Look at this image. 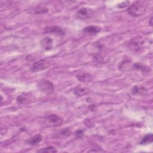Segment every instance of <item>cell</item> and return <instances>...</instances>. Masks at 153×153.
I'll list each match as a JSON object with an SVG mask.
<instances>
[{"mask_svg": "<svg viewBox=\"0 0 153 153\" xmlns=\"http://www.w3.org/2000/svg\"><path fill=\"white\" fill-rule=\"evenodd\" d=\"M148 7V3L143 1H137L132 3L127 8V12L132 17H137L143 15Z\"/></svg>", "mask_w": 153, "mask_h": 153, "instance_id": "6da1fadb", "label": "cell"}, {"mask_svg": "<svg viewBox=\"0 0 153 153\" xmlns=\"http://www.w3.org/2000/svg\"><path fill=\"white\" fill-rule=\"evenodd\" d=\"M38 88L43 93L45 94H51L54 90L53 84L48 80L42 79L38 83Z\"/></svg>", "mask_w": 153, "mask_h": 153, "instance_id": "7a4b0ae2", "label": "cell"}, {"mask_svg": "<svg viewBox=\"0 0 153 153\" xmlns=\"http://www.w3.org/2000/svg\"><path fill=\"white\" fill-rule=\"evenodd\" d=\"M50 65V62L47 59H41L33 63L30 69L33 72H39L48 68Z\"/></svg>", "mask_w": 153, "mask_h": 153, "instance_id": "3957f363", "label": "cell"}, {"mask_svg": "<svg viewBox=\"0 0 153 153\" xmlns=\"http://www.w3.org/2000/svg\"><path fill=\"white\" fill-rule=\"evenodd\" d=\"M46 124L50 126L57 127L60 126L62 124L63 120V118L58 115L51 114L48 115L45 118Z\"/></svg>", "mask_w": 153, "mask_h": 153, "instance_id": "277c9868", "label": "cell"}, {"mask_svg": "<svg viewBox=\"0 0 153 153\" xmlns=\"http://www.w3.org/2000/svg\"><path fill=\"white\" fill-rule=\"evenodd\" d=\"M93 14V11L89 8H82L75 13V17L79 20H85L90 18Z\"/></svg>", "mask_w": 153, "mask_h": 153, "instance_id": "5b68a950", "label": "cell"}, {"mask_svg": "<svg viewBox=\"0 0 153 153\" xmlns=\"http://www.w3.org/2000/svg\"><path fill=\"white\" fill-rule=\"evenodd\" d=\"M44 32L45 34H53L56 36H63L65 35V30L57 26H47L44 28Z\"/></svg>", "mask_w": 153, "mask_h": 153, "instance_id": "8992f818", "label": "cell"}, {"mask_svg": "<svg viewBox=\"0 0 153 153\" xmlns=\"http://www.w3.org/2000/svg\"><path fill=\"white\" fill-rule=\"evenodd\" d=\"M32 101V95L30 93L24 92L20 94L16 99L17 103L19 105H25Z\"/></svg>", "mask_w": 153, "mask_h": 153, "instance_id": "52a82bcc", "label": "cell"}, {"mask_svg": "<svg viewBox=\"0 0 153 153\" xmlns=\"http://www.w3.org/2000/svg\"><path fill=\"white\" fill-rule=\"evenodd\" d=\"M132 94L137 96H145L148 93V90L142 85H134L131 90Z\"/></svg>", "mask_w": 153, "mask_h": 153, "instance_id": "ba28073f", "label": "cell"}, {"mask_svg": "<svg viewBox=\"0 0 153 153\" xmlns=\"http://www.w3.org/2000/svg\"><path fill=\"white\" fill-rule=\"evenodd\" d=\"M53 40L50 37H45L40 41V44L42 48L46 51H49L52 48Z\"/></svg>", "mask_w": 153, "mask_h": 153, "instance_id": "9c48e42d", "label": "cell"}, {"mask_svg": "<svg viewBox=\"0 0 153 153\" xmlns=\"http://www.w3.org/2000/svg\"><path fill=\"white\" fill-rule=\"evenodd\" d=\"M101 30V27L97 26L91 25L85 27L83 29V32L90 35H95Z\"/></svg>", "mask_w": 153, "mask_h": 153, "instance_id": "30bf717a", "label": "cell"}, {"mask_svg": "<svg viewBox=\"0 0 153 153\" xmlns=\"http://www.w3.org/2000/svg\"><path fill=\"white\" fill-rule=\"evenodd\" d=\"M76 78L78 81H79L81 82H89L92 81L93 76L91 74L87 73V72H83L78 74L76 76Z\"/></svg>", "mask_w": 153, "mask_h": 153, "instance_id": "8fae6325", "label": "cell"}, {"mask_svg": "<svg viewBox=\"0 0 153 153\" xmlns=\"http://www.w3.org/2000/svg\"><path fill=\"white\" fill-rule=\"evenodd\" d=\"M131 68H133V65L129 60H124L118 65V69L121 71H130Z\"/></svg>", "mask_w": 153, "mask_h": 153, "instance_id": "7c38bea8", "label": "cell"}, {"mask_svg": "<svg viewBox=\"0 0 153 153\" xmlns=\"http://www.w3.org/2000/svg\"><path fill=\"white\" fill-rule=\"evenodd\" d=\"M42 140V136L40 134H36L26 140V143L30 145H36Z\"/></svg>", "mask_w": 153, "mask_h": 153, "instance_id": "4fadbf2b", "label": "cell"}, {"mask_svg": "<svg viewBox=\"0 0 153 153\" xmlns=\"http://www.w3.org/2000/svg\"><path fill=\"white\" fill-rule=\"evenodd\" d=\"M88 92H89L88 89L84 87H81L79 86L75 87L74 90V93L77 96H82L84 95L87 94Z\"/></svg>", "mask_w": 153, "mask_h": 153, "instance_id": "5bb4252c", "label": "cell"}, {"mask_svg": "<svg viewBox=\"0 0 153 153\" xmlns=\"http://www.w3.org/2000/svg\"><path fill=\"white\" fill-rule=\"evenodd\" d=\"M133 68L136 70H139L141 71L142 72H149L150 71V68L149 67H148L147 66L141 64V63H134V65H133Z\"/></svg>", "mask_w": 153, "mask_h": 153, "instance_id": "9a60e30c", "label": "cell"}, {"mask_svg": "<svg viewBox=\"0 0 153 153\" xmlns=\"http://www.w3.org/2000/svg\"><path fill=\"white\" fill-rule=\"evenodd\" d=\"M57 152L56 149L53 146H47L42 148H40L36 151V152H40V153H55Z\"/></svg>", "mask_w": 153, "mask_h": 153, "instance_id": "2e32d148", "label": "cell"}, {"mask_svg": "<svg viewBox=\"0 0 153 153\" xmlns=\"http://www.w3.org/2000/svg\"><path fill=\"white\" fill-rule=\"evenodd\" d=\"M153 140V136H152V133H149L146 134L140 140V142H139L140 144L141 145H145V144H147L149 143H151L152 142Z\"/></svg>", "mask_w": 153, "mask_h": 153, "instance_id": "e0dca14e", "label": "cell"}, {"mask_svg": "<svg viewBox=\"0 0 153 153\" xmlns=\"http://www.w3.org/2000/svg\"><path fill=\"white\" fill-rule=\"evenodd\" d=\"M71 134V131L68 128H65L63 130H61L60 131H59L57 134V137H60V138H63V137H68Z\"/></svg>", "mask_w": 153, "mask_h": 153, "instance_id": "ac0fdd59", "label": "cell"}, {"mask_svg": "<svg viewBox=\"0 0 153 153\" xmlns=\"http://www.w3.org/2000/svg\"><path fill=\"white\" fill-rule=\"evenodd\" d=\"M34 13L35 14H41V13H45L48 11V9L45 7H36L34 10Z\"/></svg>", "mask_w": 153, "mask_h": 153, "instance_id": "d6986e66", "label": "cell"}, {"mask_svg": "<svg viewBox=\"0 0 153 153\" xmlns=\"http://www.w3.org/2000/svg\"><path fill=\"white\" fill-rule=\"evenodd\" d=\"M130 4V1H124V2H121L118 5V7L119 8H123L124 7H126L128 5V4Z\"/></svg>", "mask_w": 153, "mask_h": 153, "instance_id": "ffe728a7", "label": "cell"}, {"mask_svg": "<svg viewBox=\"0 0 153 153\" xmlns=\"http://www.w3.org/2000/svg\"><path fill=\"white\" fill-rule=\"evenodd\" d=\"M152 17H151V19H150V20H149V25H150L151 26H152Z\"/></svg>", "mask_w": 153, "mask_h": 153, "instance_id": "44dd1931", "label": "cell"}]
</instances>
